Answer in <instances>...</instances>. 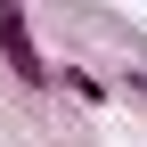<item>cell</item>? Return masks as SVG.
Segmentation results:
<instances>
[{"label": "cell", "instance_id": "cell-1", "mask_svg": "<svg viewBox=\"0 0 147 147\" xmlns=\"http://www.w3.org/2000/svg\"><path fill=\"white\" fill-rule=\"evenodd\" d=\"M0 41H8V57H16L25 82H41V49H33V33H25V16H16V8H0Z\"/></svg>", "mask_w": 147, "mask_h": 147}]
</instances>
